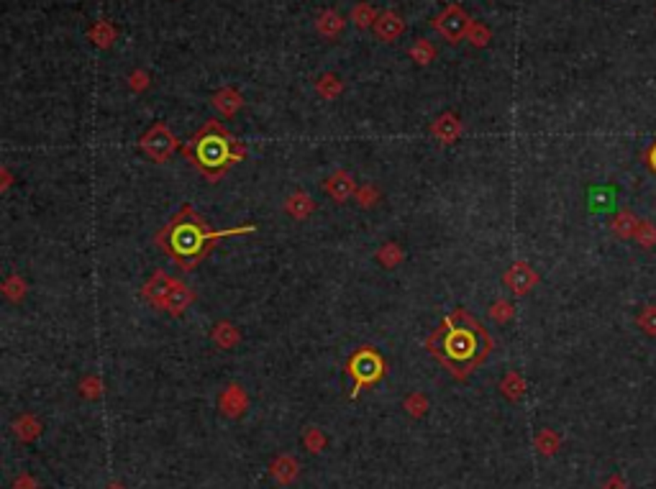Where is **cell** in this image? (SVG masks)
Wrapping results in <instances>:
<instances>
[{
  "label": "cell",
  "mask_w": 656,
  "mask_h": 489,
  "mask_svg": "<svg viewBox=\"0 0 656 489\" xmlns=\"http://www.w3.org/2000/svg\"><path fill=\"white\" fill-rule=\"evenodd\" d=\"M192 300H195L192 290L185 287L182 282H177V287L172 290L170 300H167V307H164V310H167V313H172V315H180V313H185V310L192 305Z\"/></svg>",
  "instance_id": "obj_10"
},
{
  "label": "cell",
  "mask_w": 656,
  "mask_h": 489,
  "mask_svg": "<svg viewBox=\"0 0 656 489\" xmlns=\"http://www.w3.org/2000/svg\"><path fill=\"white\" fill-rule=\"evenodd\" d=\"M305 446H310V449H313V454H318V451H321L323 438L318 436V431H315V428H310V433L305 436Z\"/></svg>",
  "instance_id": "obj_23"
},
{
  "label": "cell",
  "mask_w": 656,
  "mask_h": 489,
  "mask_svg": "<svg viewBox=\"0 0 656 489\" xmlns=\"http://www.w3.org/2000/svg\"><path fill=\"white\" fill-rule=\"evenodd\" d=\"M646 162H649V167L656 172V141H654V146L649 149V154H646Z\"/></svg>",
  "instance_id": "obj_26"
},
{
  "label": "cell",
  "mask_w": 656,
  "mask_h": 489,
  "mask_svg": "<svg viewBox=\"0 0 656 489\" xmlns=\"http://www.w3.org/2000/svg\"><path fill=\"white\" fill-rule=\"evenodd\" d=\"M638 218L630 213V210H621L616 218L611 221V229H613V233L618 236V238H633L636 236V231H638Z\"/></svg>",
  "instance_id": "obj_11"
},
{
  "label": "cell",
  "mask_w": 656,
  "mask_h": 489,
  "mask_svg": "<svg viewBox=\"0 0 656 489\" xmlns=\"http://www.w3.org/2000/svg\"><path fill=\"white\" fill-rule=\"evenodd\" d=\"M244 407H246V395L241 392V387L234 385L221 395V410L229 412V415H239Z\"/></svg>",
  "instance_id": "obj_12"
},
{
  "label": "cell",
  "mask_w": 656,
  "mask_h": 489,
  "mask_svg": "<svg viewBox=\"0 0 656 489\" xmlns=\"http://www.w3.org/2000/svg\"><path fill=\"white\" fill-rule=\"evenodd\" d=\"M359 200H361V205H364V208H369V202L374 200V189H364V192L359 195Z\"/></svg>",
  "instance_id": "obj_25"
},
{
  "label": "cell",
  "mask_w": 656,
  "mask_h": 489,
  "mask_svg": "<svg viewBox=\"0 0 656 489\" xmlns=\"http://www.w3.org/2000/svg\"><path fill=\"white\" fill-rule=\"evenodd\" d=\"M313 208H315V202L310 200L308 195H293L288 202H285V210L295 218H305L308 213H313Z\"/></svg>",
  "instance_id": "obj_14"
},
{
  "label": "cell",
  "mask_w": 656,
  "mask_h": 489,
  "mask_svg": "<svg viewBox=\"0 0 656 489\" xmlns=\"http://www.w3.org/2000/svg\"><path fill=\"white\" fill-rule=\"evenodd\" d=\"M175 287H177V280H172L170 274L157 272L144 285L141 295H144V300H149L151 305L157 307V310H164V307H167V300H170L172 290H175Z\"/></svg>",
  "instance_id": "obj_7"
},
{
  "label": "cell",
  "mask_w": 656,
  "mask_h": 489,
  "mask_svg": "<svg viewBox=\"0 0 656 489\" xmlns=\"http://www.w3.org/2000/svg\"><path fill=\"white\" fill-rule=\"evenodd\" d=\"M503 282H505V287L510 290L513 295H518L520 297V295H528L533 287H536L538 274L531 269V264H525V261H515V264L505 272Z\"/></svg>",
  "instance_id": "obj_6"
},
{
  "label": "cell",
  "mask_w": 656,
  "mask_h": 489,
  "mask_svg": "<svg viewBox=\"0 0 656 489\" xmlns=\"http://www.w3.org/2000/svg\"><path fill=\"white\" fill-rule=\"evenodd\" d=\"M638 241V246H643V248H651V246H656V226L651 221H641L638 223V231H636V236H633Z\"/></svg>",
  "instance_id": "obj_18"
},
{
  "label": "cell",
  "mask_w": 656,
  "mask_h": 489,
  "mask_svg": "<svg viewBox=\"0 0 656 489\" xmlns=\"http://www.w3.org/2000/svg\"><path fill=\"white\" fill-rule=\"evenodd\" d=\"M400 31H403L400 18H398V16H393V13H385V16L380 18V23H377V33H380L382 39H390V41H393Z\"/></svg>",
  "instance_id": "obj_16"
},
{
  "label": "cell",
  "mask_w": 656,
  "mask_h": 489,
  "mask_svg": "<svg viewBox=\"0 0 656 489\" xmlns=\"http://www.w3.org/2000/svg\"><path fill=\"white\" fill-rule=\"evenodd\" d=\"M213 105H216L221 113H226V116H234V113L241 108V95H236L234 90H224L213 98Z\"/></svg>",
  "instance_id": "obj_13"
},
{
  "label": "cell",
  "mask_w": 656,
  "mask_h": 489,
  "mask_svg": "<svg viewBox=\"0 0 656 489\" xmlns=\"http://www.w3.org/2000/svg\"><path fill=\"white\" fill-rule=\"evenodd\" d=\"M323 189H326V195H331L336 202H344L351 197V192H354V180H351V175H346V172H336V175H331L323 182Z\"/></svg>",
  "instance_id": "obj_9"
},
{
  "label": "cell",
  "mask_w": 656,
  "mask_h": 489,
  "mask_svg": "<svg viewBox=\"0 0 656 489\" xmlns=\"http://www.w3.org/2000/svg\"><path fill=\"white\" fill-rule=\"evenodd\" d=\"M346 374L354 379V390H351V397H356L367 385H377L382 377H385V361L372 346H361L356 348L346 361Z\"/></svg>",
  "instance_id": "obj_4"
},
{
  "label": "cell",
  "mask_w": 656,
  "mask_h": 489,
  "mask_svg": "<svg viewBox=\"0 0 656 489\" xmlns=\"http://www.w3.org/2000/svg\"><path fill=\"white\" fill-rule=\"evenodd\" d=\"M605 489H625V482L621 476H611V479L605 482Z\"/></svg>",
  "instance_id": "obj_24"
},
{
  "label": "cell",
  "mask_w": 656,
  "mask_h": 489,
  "mask_svg": "<svg viewBox=\"0 0 656 489\" xmlns=\"http://www.w3.org/2000/svg\"><path fill=\"white\" fill-rule=\"evenodd\" d=\"M490 315L498 323H505V320H510L513 318V302H508V300H498L495 305L490 307Z\"/></svg>",
  "instance_id": "obj_21"
},
{
  "label": "cell",
  "mask_w": 656,
  "mask_h": 489,
  "mask_svg": "<svg viewBox=\"0 0 656 489\" xmlns=\"http://www.w3.org/2000/svg\"><path fill=\"white\" fill-rule=\"evenodd\" d=\"M636 323H638V328H641L646 336H656V305H646L638 313V318H636Z\"/></svg>",
  "instance_id": "obj_19"
},
{
  "label": "cell",
  "mask_w": 656,
  "mask_h": 489,
  "mask_svg": "<svg viewBox=\"0 0 656 489\" xmlns=\"http://www.w3.org/2000/svg\"><path fill=\"white\" fill-rule=\"evenodd\" d=\"M256 226L246 223V226H236V229L226 231H213L210 223L197 213L192 205H182V208L164 223L157 233V246L164 254L170 256L180 269L190 272L195 269L205 256L213 251L221 238L226 236H241V233H254Z\"/></svg>",
  "instance_id": "obj_2"
},
{
  "label": "cell",
  "mask_w": 656,
  "mask_h": 489,
  "mask_svg": "<svg viewBox=\"0 0 656 489\" xmlns=\"http://www.w3.org/2000/svg\"><path fill=\"white\" fill-rule=\"evenodd\" d=\"M182 154L190 159L200 175H205L208 180H218L231 170V164H236L244 157V146L226 131V126H221L218 121H208L182 146Z\"/></svg>",
  "instance_id": "obj_3"
},
{
  "label": "cell",
  "mask_w": 656,
  "mask_h": 489,
  "mask_svg": "<svg viewBox=\"0 0 656 489\" xmlns=\"http://www.w3.org/2000/svg\"><path fill=\"white\" fill-rule=\"evenodd\" d=\"M536 446H538V451H541V454L552 456L554 451H557V446H559V438L554 436L552 431H541V433H538V438H536Z\"/></svg>",
  "instance_id": "obj_20"
},
{
  "label": "cell",
  "mask_w": 656,
  "mask_h": 489,
  "mask_svg": "<svg viewBox=\"0 0 656 489\" xmlns=\"http://www.w3.org/2000/svg\"><path fill=\"white\" fill-rule=\"evenodd\" d=\"M295 471H297V463H295V458H290V456H280L275 461V466H272V474L280 479V482H293L295 479Z\"/></svg>",
  "instance_id": "obj_15"
},
{
  "label": "cell",
  "mask_w": 656,
  "mask_h": 489,
  "mask_svg": "<svg viewBox=\"0 0 656 489\" xmlns=\"http://www.w3.org/2000/svg\"><path fill=\"white\" fill-rule=\"evenodd\" d=\"M500 390H503V395H505V397L518 400L520 395H523L525 385H523V379H520L518 372H510L505 379H503V385H500Z\"/></svg>",
  "instance_id": "obj_17"
},
{
  "label": "cell",
  "mask_w": 656,
  "mask_h": 489,
  "mask_svg": "<svg viewBox=\"0 0 656 489\" xmlns=\"http://www.w3.org/2000/svg\"><path fill=\"white\" fill-rule=\"evenodd\" d=\"M380 259L385 261L388 267H395V264H398L403 256H400V251H398V246H395V243H388V246H385V251L380 254Z\"/></svg>",
  "instance_id": "obj_22"
},
{
  "label": "cell",
  "mask_w": 656,
  "mask_h": 489,
  "mask_svg": "<svg viewBox=\"0 0 656 489\" xmlns=\"http://www.w3.org/2000/svg\"><path fill=\"white\" fill-rule=\"evenodd\" d=\"M436 28H439L447 39H452V41H457V39H461L466 31H469V18H466L464 13H461L459 8L457 6H452V8H447L444 13L436 18Z\"/></svg>",
  "instance_id": "obj_8"
},
{
  "label": "cell",
  "mask_w": 656,
  "mask_h": 489,
  "mask_svg": "<svg viewBox=\"0 0 656 489\" xmlns=\"http://www.w3.org/2000/svg\"><path fill=\"white\" fill-rule=\"evenodd\" d=\"M426 348L452 377L466 379L490 356L492 339L487 328L464 307H457L426 339Z\"/></svg>",
  "instance_id": "obj_1"
},
{
  "label": "cell",
  "mask_w": 656,
  "mask_h": 489,
  "mask_svg": "<svg viewBox=\"0 0 656 489\" xmlns=\"http://www.w3.org/2000/svg\"><path fill=\"white\" fill-rule=\"evenodd\" d=\"M177 149V138L172 136V131L164 123H154L144 136H141V151H146L154 162H167Z\"/></svg>",
  "instance_id": "obj_5"
}]
</instances>
